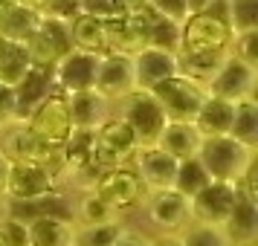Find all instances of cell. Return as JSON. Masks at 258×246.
<instances>
[{"label": "cell", "instance_id": "cell-25", "mask_svg": "<svg viewBox=\"0 0 258 246\" xmlns=\"http://www.w3.org/2000/svg\"><path fill=\"white\" fill-rule=\"evenodd\" d=\"M47 214H61V217H73L70 214V203L64 194L49 191L44 197H32V200H12V217L18 220H35V217H47Z\"/></svg>", "mask_w": 258, "mask_h": 246}, {"label": "cell", "instance_id": "cell-42", "mask_svg": "<svg viewBox=\"0 0 258 246\" xmlns=\"http://www.w3.org/2000/svg\"><path fill=\"white\" fill-rule=\"evenodd\" d=\"M110 246H151V240H148L145 234H140V232L122 229V232H119V237H116Z\"/></svg>", "mask_w": 258, "mask_h": 246}, {"label": "cell", "instance_id": "cell-27", "mask_svg": "<svg viewBox=\"0 0 258 246\" xmlns=\"http://www.w3.org/2000/svg\"><path fill=\"white\" fill-rule=\"evenodd\" d=\"M229 52H177V72L206 87Z\"/></svg>", "mask_w": 258, "mask_h": 246}, {"label": "cell", "instance_id": "cell-34", "mask_svg": "<svg viewBox=\"0 0 258 246\" xmlns=\"http://www.w3.org/2000/svg\"><path fill=\"white\" fill-rule=\"evenodd\" d=\"M183 246H232L229 234L223 232V226H206V223H195L183 237Z\"/></svg>", "mask_w": 258, "mask_h": 246}, {"label": "cell", "instance_id": "cell-36", "mask_svg": "<svg viewBox=\"0 0 258 246\" xmlns=\"http://www.w3.org/2000/svg\"><path fill=\"white\" fill-rule=\"evenodd\" d=\"M229 55L244 61L249 67H258V29H246V32H232V44H229Z\"/></svg>", "mask_w": 258, "mask_h": 246}, {"label": "cell", "instance_id": "cell-38", "mask_svg": "<svg viewBox=\"0 0 258 246\" xmlns=\"http://www.w3.org/2000/svg\"><path fill=\"white\" fill-rule=\"evenodd\" d=\"M148 9H151L154 15L165 18V21H174V24H183L188 18L186 0H148Z\"/></svg>", "mask_w": 258, "mask_h": 246}, {"label": "cell", "instance_id": "cell-19", "mask_svg": "<svg viewBox=\"0 0 258 246\" xmlns=\"http://www.w3.org/2000/svg\"><path fill=\"white\" fill-rule=\"evenodd\" d=\"M55 90L52 81V67H38L32 64L21 84L15 87V119H26L49 93Z\"/></svg>", "mask_w": 258, "mask_h": 246}, {"label": "cell", "instance_id": "cell-20", "mask_svg": "<svg viewBox=\"0 0 258 246\" xmlns=\"http://www.w3.org/2000/svg\"><path fill=\"white\" fill-rule=\"evenodd\" d=\"M29 226V246H76V229L79 223L73 217L47 214L26 223Z\"/></svg>", "mask_w": 258, "mask_h": 246}, {"label": "cell", "instance_id": "cell-3", "mask_svg": "<svg viewBox=\"0 0 258 246\" xmlns=\"http://www.w3.org/2000/svg\"><path fill=\"white\" fill-rule=\"evenodd\" d=\"M151 93L160 102L168 122H195L198 110L203 107L206 96H209L203 84L191 81V78L180 75V72L171 75V78H165V81H160L157 87H151Z\"/></svg>", "mask_w": 258, "mask_h": 246}, {"label": "cell", "instance_id": "cell-26", "mask_svg": "<svg viewBox=\"0 0 258 246\" xmlns=\"http://www.w3.org/2000/svg\"><path fill=\"white\" fill-rule=\"evenodd\" d=\"M32 67V58L21 41H9V38H0V81L18 87L21 78Z\"/></svg>", "mask_w": 258, "mask_h": 246}, {"label": "cell", "instance_id": "cell-37", "mask_svg": "<svg viewBox=\"0 0 258 246\" xmlns=\"http://www.w3.org/2000/svg\"><path fill=\"white\" fill-rule=\"evenodd\" d=\"M0 237L6 246H29V226H26V220H18L9 214L0 223Z\"/></svg>", "mask_w": 258, "mask_h": 246}, {"label": "cell", "instance_id": "cell-6", "mask_svg": "<svg viewBox=\"0 0 258 246\" xmlns=\"http://www.w3.org/2000/svg\"><path fill=\"white\" fill-rule=\"evenodd\" d=\"M232 29L226 21L209 12L188 15L180 24V49L177 52H229Z\"/></svg>", "mask_w": 258, "mask_h": 246}, {"label": "cell", "instance_id": "cell-32", "mask_svg": "<svg viewBox=\"0 0 258 246\" xmlns=\"http://www.w3.org/2000/svg\"><path fill=\"white\" fill-rule=\"evenodd\" d=\"M76 217L82 226H105V223H119V211H113L105 200H99L93 191H87L79 200V211Z\"/></svg>", "mask_w": 258, "mask_h": 246}, {"label": "cell", "instance_id": "cell-49", "mask_svg": "<svg viewBox=\"0 0 258 246\" xmlns=\"http://www.w3.org/2000/svg\"><path fill=\"white\" fill-rule=\"evenodd\" d=\"M0 3H15V0H0Z\"/></svg>", "mask_w": 258, "mask_h": 246}, {"label": "cell", "instance_id": "cell-48", "mask_svg": "<svg viewBox=\"0 0 258 246\" xmlns=\"http://www.w3.org/2000/svg\"><path fill=\"white\" fill-rule=\"evenodd\" d=\"M9 3H0V26H3V9H6Z\"/></svg>", "mask_w": 258, "mask_h": 246}, {"label": "cell", "instance_id": "cell-15", "mask_svg": "<svg viewBox=\"0 0 258 246\" xmlns=\"http://www.w3.org/2000/svg\"><path fill=\"white\" fill-rule=\"evenodd\" d=\"M93 90L105 102L110 99H125L128 93L137 90V75H134V61L131 55H119V52H107L99 58V70H96V84Z\"/></svg>", "mask_w": 258, "mask_h": 246}, {"label": "cell", "instance_id": "cell-33", "mask_svg": "<svg viewBox=\"0 0 258 246\" xmlns=\"http://www.w3.org/2000/svg\"><path fill=\"white\" fill-rule=\"evenodd\" d=\"M226 24L232 32L258 29V0H226Z\"/></svg>", "mask_w": 258, "mask_h": 246}, {"label": "cell", "instance_id": "cell-30", "mask_svg": "<svg viewBox=\"0 0 258 246\" xmlns=\"http://www.w3.org/2000/svg\"><path fill=\"white\" fill-rule=\"evenodd\" d=\"M212 183V177L206 174V168L200 165L198 156H191V159H183V162H177V171H174V191L177 194H183L186 200H191L198 194L200 188Z\"/></svg>", "mask_w": 258, "mask_h": 246}, {"label": "cell", "instance_id": "cell-4", "mask_svg": "<svg viewBox=\"0 0 258 246\" xmlns=\"http://www.w3.org/2000/svg\"><path fill=\"white\" fill-rule=\"evenodd\" d=\"M26 128L35 133L38 139L44 142L52 151H61L64 142L70 139L73 122H70V107H67V96L52 90V93L41 102V105L24 119Z\"/></svg>", "mask_w": 258, "mask_h": 246}, {"label": "cell", "instance_id": "cell-2", "mask_svg": "<svg viewBox=\"0 0 258 246\" xmlns=\"http://www.w3.org/2000/svg\"><path fill=\"white\" fill-rule=\"evenodd\" d=\"M119 119L131 128L140 148L157 145L165 122H168L160 102L154 99V93L151 90H140V87L134 93H128L125 99H119Z\"/></svg>", "mask_w": 258, "mask_h": 246}, {"label": "cell", "instance_id": "cell-47", "mask_svg": "<svg viewBox=\"0 0 258 246\" xmlns=\"http://www.w3.org/2000/svg\"><path fill=\"white\" fill-rule=\"evenodd\" d=\"M151 246H183V243H180V237H174V234H165V237L151 240Z\"/></svg>", "mask_w": 258, "mask_h": 246}, {"label": "cell", "instance_id": "cell-1", "mask_svg": "<svg viewBox=\"0 0 258 246\" xmlns=\"http://www.w3.org/2000/svg\"><path fill=\"white\" fill-rule=\"evenodd\" d=\"M198 159L212 180L241 183V177L255 162V148H246L232 136H209L200 142Z\"/></svg>", "mask_w": 258, "mask_h": 246}, {"label": "cell", "instance_id": "cell-22", "mask_svg": "<svg viewBox=\"0 0 258 246\" xmlns=\"http://www.w3.org/2000/svg\"><path fill=\"white\" fill-rule=\"evenodd\" d=\"M67 107H70L73 130H96L107 119V102L96 90L67 96Z\"/></svg>", "mask_w": 258, "mask_h": 246}, {"label": "cell", "instance_id": "cell-11", "mask_svg": "<svg viewBox=\"0 0 258 246\" xmlns=\"http://www.w3.org/2000/svg\"><path fill=\"white\" fill-rule=\"evenodd\" d=\"M58 168L49 162H9L6 194L9 200H32L44 197L58 186Z\"/></svg>", "mask_w": 258, "mask_h": 246}, {"label": "cell", "instance_id": "cell-13", "mask_svg": "<svg viewBox=\"0 0 258 246\" xmlns=\"http://www.w3.org/2000/svg\"><path fill=\"white\" fill-rule=\"evenodd\" d=\"M90 191L99 200H105L113 211L134 209L145 197V186L140 183V177L131 168H107V171H102Z\"/></svg>", "mask_w": 258, "mask_h": 246}, {"label": "cell", "instance_id": "cell-41", "mask_svg": "<svg viewBox=\"0 0 258 246\" xmlns=\"http://www.w3.org/2000/svg\"><path fill=\"white\" fill-rule=\"evenodd\" d=\"M15 119V87L0 81V122Z\"/></svg>", "mask_w": 258, "mask_h": 246}, {"label": "cell", "instance_id": "cell-28", "mask_svg": "<svg viewBox=\"0 0 258 246\" xmlns=\"http://www.w3.org/2000/svg\"><path fill=\"white\" fill-rule=\"evenodd\" d=\"M38 21H41V12H32V9H24L18 3H9L3 9V26H0V38H9V41H21L26 44L29 35L35 32Z\"/></svg>", "mask_w": 258, "mask_h": 246}, {"label": "cell", "instance_id": "cell-45", "mask_svg": "<svg viewBox=\"0 0 258 246\" xmlns=\"http://www.w3.org/2000/svg\"><path fill=\"white\" fill-rule=\"evenodd\" d=\"M15 3H18V6H24V9H32V12H47V3L49 0H15Z\"/></svg>", "mask_w": 258, "mask_h": 246}, {"label": "cell", "instance_id": "cell-12", "mask_svg": "<svg viewBox=\"0 0 258 246\" xmlns=\"http://www.w3.org/2000/svg\"><path fill=\"white\" fill-rule=\"evenodd\" d=\"M99 58L96 52H84V49L73 47L64 58L52 67V81H55V90L64 96L73 93H87L93 90L96 84V70H99Z\"/></svg>", "mask_w": 258, "mask_h": 246}, {"label": "cell", "instance_id": "cell-23", "mask_svg": "<svg viewBox=\"0 0 258 246\" xmlns=\"http://www.w3.org/2000/svg\"><path fill=\"white\" fill-rule=\"evenodd\" d=\"M232 113L235 105L232 102H223V99H215V96H206L203 107L195 116V128L203 139L209 136H229V128H232Z\"/></svg>", "mask_w": 258, "mask_h": 246}, {"label": "cell", "instance_id": "cell-46", "mask_svg": "<svg viewBox=\"0 0 258 246\" xmlns=\"http://www.w3.org/2000/svg\"><path fill=\"white\" fill-rule=\"evenodd\" d=\"M6 177H9V159L0 153V197L6 194Z\"/></svg>", "mask_w": 258, "mask_h": 246}, {"label": "cell", "instance_id": "cell-18", "mask_svg": "<svg viewBox=\"0 0 258 246\" xmlns=\"http://www.w3.org/2000/svg\"><path fill=\"white\" fill-rule=\"evenodd\" d=\"M131 61H134V75H137V87L140 90H151L160 81L177 75V55L165 52V49L145 47L137 55H131Z\"/></svg>", "mask_w": 258, "mask_h": 246}, {"label": "cell", "instance_id": "cell-31", "mask_svg": "<svg viewBox=\"0 0 258 246\" xmlns=\"http://www.w3.org/2000/svg\"><path fill=\"white\" fill-rule=\"evenodd\" d=\"M145 38H148V47L165 49V52H174L177 55V49H180V24L165 21V18L151 12L148 26H145Z\"/></svg>", "mask_w": 258, "mask_h": 246}, {"label": "cell", "instance_id": "cell-7", "mask_svg": "<svg viewBox=\"0 0 258 246\" xmlns=\"http://www.w3.org/2000/svg\"><path fill=\"white\" fill-rule=\"evenodd\" d=\"M252 177H255V162L241 177L238 191H235V203L229 209V217L223 223V232L229 234L232 246H249L258 234V197H255Z\"/></svg>", "mask_w": 258, "mask_h": 246}, {"label": "cell", "instance_id": "cell-35", "mask_svg": "<svg viewBox=\"0 0 258 246\" xmlns=\"http://www.w3.org/2000/svg\"><path fill=\"white\" fill-rule=\"evenodd\" d=\"M119 223L105 226H79L76 229V246H110L119 237Z\"/></svg>", "mask_w": 258, "mask_h": 246}, {"label": "cell", "instance_id": "cell-8", "mask_svg": "<svg viewBox=\"0 0 258 246\" xmlns=\"http://www.w3.org/2000/svg\"><path fill=\"white\" fill-rule=\"evenodd\" d=\"M32 64L38 67H55L67 52L73 49V38H70V24H64L52 15H41L35 32L29 35V41L24 44Z\"/></svg>", "mask_w": 258, "mask_h": 246}, {"label": "cell", "instance_id": "cell-40", "mask_svg": "<svg viewBox=\"0 0 258 246\" xmlns=\"http://www.w3.org/2000/svg\"><path fill=\"white\" fill-rule=\"evenodd\" d=\"M47 15L58 18V21H64V24H70L73 18L82 15V6H79V0H49L47 3Z\"/></svg>", "mask_w": 258, "mask_h": 246}, {"label": "cell", "instance_id": "cell-17", "mask_svg": "<svg viewBox=\"0 0 258 246\" xmlns=\"http://www.w3.org/2000/svg\"><path fill=\"white\" fill-rule=\"evenodd\" d=\"M148 217H151L160 229L165 232H177L183 229L191 214H188V200L177 194L174 188H163V191H148Z\"/></svg>", "mask_w": 258, "mask_h": 246}, {"label": "cell", "instance_id": "cell-14", "mask_svg": "<svg viewBox=\"0 0 258 246\" xmlns=\"http://www.w3.org/2000/svg\"><path fill=\"white\" fill-rule=\"evenodd\" d=\"M235 191H238V183H221V180L206 183L195 197L188 200L191 220L206 223V226H223L235 203Z\"/></svg>", "mask_w": 258, "mask_h": 246}, {"label": "cell", "instance_id": "cell-44", "mask_svg": "<svg viewBox=\"0 0 258 246\" xmlns=\"http://www.w3.org/2000/svg\"><path fill=\"white\" fill-rule=\"evenodd\" d=\"M116 3L122 12H140V9L148 6V0H116Z\"/></svg>", "mask_w": 258, "mask_h": 246}, {"label": "cell", "instance_id": "cell-16", "mask_svg": "<svg viewBox=\"0 0 258 246\" xmlns=\"http://www.w3.org/2000/svg\"><path fill=\"white\" fill-rule=\"evenodd\" d=\"M137 162L134 174L140 177V183L145 186V191H163V188L174 186V171H177V159H171L165 151H160L157 145L148 148H137V153L131 156Z\"/></svg>", "mask_w": 258, "mask_h": 246}, {"label": "cell", "instance_id": "cell-9", "mask_svg": "<svg viewBox=\"0 0 258 246\" xmlns=\"http://www.w3.org/2000/svg\"><path fill=\"white\" fill-rule=\"evenodd\" d=\"M255 84H258V67H249L244 61L226 55L223 64L218 67V72L206 81V93L223 102H244L255 96Z\"/></svg>", "mask_w": 258, "mask_h": 246}, {"label": "cell", "instance_id": "cell-50", "mask_svg": "<svg viewBox=\"0 0 258 246\" xmlns=\"http://www.w3.org/2000/svg\"><path fill=\"white\" fill-rule=\"evenodd\" d=\"M0 246H6V243H3V237H0Z\"/></svg>", "mask_w": 258, "mask_h": 246}, {"label": "cell", "instance_id": "cell-29", "mask_svg": "<svg viewBox=\"0 0 258 246\" xmlns=\"http://www.w3.org/2000/svg\"><path fill=\"white\" fill-rule=\"evenodd\" d=\"M229 136L238 139L241 145H246V148H255L258 145V105H255V96H252V99H244V102H235Z\"/></svg>", "mask_w": 258, "mask_h": 246}, {"label": "cell", "instance_id": "cell-5", "mask_svg": "<svg viewBox=\"0 0 258 246\" xmlns=\"http://www.w3.org/2000/svg\"><path fill=\"white\" fill-rule=\"evenodd\" d=\"M0 153L9 162H49L61 168V153L47 148L24 119H6L0 122Z\"/></svg>", "mask_w": 258, "mask_h": 246}, {"label": "cell", "instance_id": "cell-21", "mask_svg": "<svg viewBox=\"0 0 258 246\" xmlns=\"http://www.w3.org/2000/svg\"><path fill=\"white\" fill-rule=\"evenodd\" d=\"M200 142H203V136L198 133L195 122H165L163 133H160V139H157V148L165 151L171 159L183 162V159L198 156Z\"/></svg>", "mask_w": 258, "mask_h": 246}, {"label": "cell", "instance_id": "cell-10", "mask_svg": "<svg viewBox=\"0 0 258 246\" xmlns=\"http://www.w3.org/2000/svg\"><path fill=\"white\" fill-rule=\"evenodd\" d=\"M137 139L131 128L122 122L119 116L105 119L99 128L93 130V151H96V162L102 168H122L125 159H131L137 153Z\"/></svg>", "mask_w": 258, "mask_h": 246}, {"label": "cell", "instance_id": "cell-43", "mask_svg": "<svg viewBox=\"0 0 258 246\" xmlns=\"http://www.w3.org/2000/svg\"><path fill=\"white\" fill-rule=\"evenodd\" d=\"M188 3V15H198V12H206V9H212L218 0H186Z\"/></svg>", "mask_w": 258, "mask_h": 246}, {"label": "cell", "instance_id": "cell-24", "mask_svg": "<svg viewBox=\"0 0 258 246\" xmlns=\"http://www.w3.org/2000/svg\"><path fill=\"white\" fill-rule=\"evenodd\" d=\"M70 38L73 47L84 49V52H96V55H107V32L105 21H99L93 15H79L70 21Z\"/></svg>", "mask_w": 258, "mask_h": 246}, {"label": "cell", "instance_id": "cell-39", "mask_svg": "<svg viewBox=\"0 0 258 246\" xmlns=\"http://www.w3.org/2000/svg\"><path fill=\"white\" fill-rule=\"evenodd\" d=\"M79 6H82V15H93L99 21H107V18L122 15L116 0H79Z\"/></svg>", "mask_w": 258, "mask_h": 246}]
</instances>
